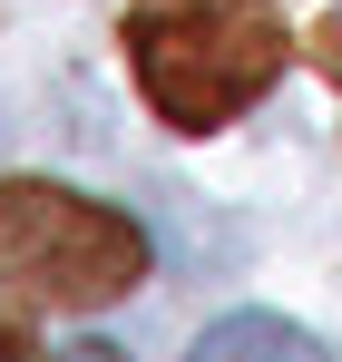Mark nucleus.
<instances>
[{"mask_svg": "<svg viewBox=\"0 0 342 362\" xmlns=\"http://www.w3.org/2000/svg\"><path fill=\"white\" fill-rule=\"evenodd\" d=\"M127 59L167 127H225L284 78V20L274 0H137Z\"/></svg>", "mask_w": 342, "mask_h": 362, "instance_id": "1", "label": "nucleus"}, {"mask_svg": "<svg viewBox=\"0 0 342 362\" xmlns=\"http://www.w3.org/2000/svg\"><path fill=\"white\" fill-rule=\"evenodd\" d=\"M0 362H20V333H10V313H0Z\"/></svg>", "mask_w": 342, "mask_h": 362, "instance_id": "5", "label": "nucleus"}, {"mask_svg": "<svg viewBox=\"0 0 342 362\" xmlns=\"http://www.w3.org/2000/svg\"><path fill=\"white\" fill-rule=\"evenodd\" d=\"M186 362H333V353L284 313H225V323H206L186 343Z\"/></svg>", "mask_w": 342, "mask_h": 362, "instance_id": "3", "label": "nucleus"}, {"mask_svg": "<svg viewBox=\"0 0 342 362\" xmlns=\"http://www.w3.org/2000/svg\"><path fill=\"white\" fill-rule=\"evenodd\" d=\"M0 255L30 274V294L69 303V313H98V303L147 284V235L117 206L78 196V186H49V177L0 186Z\"/></svg>", "mask_w": 342, "mask_h": 362, "instance_id": "2", "label": "nucleus"}, {"mask_svg": "<svg viewBox=\"0 0 342 362\" xmlns=\"http://www.w3.org/2000/svg\"><path fill=\"white\" fill-rule=\"evenodd\" d=\"M40 362H127V353H117V343H98V333H78V343H49Z\"/></svg>", "mask_w": 342, "mask_h": 362, "instance_id": "4", "label": "nucleus"}]
</instances>
